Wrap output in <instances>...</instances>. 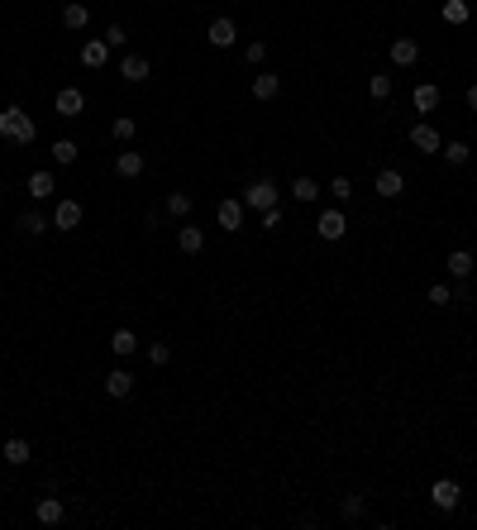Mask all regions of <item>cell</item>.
<instances>
[{
    "instance_id": "5",
    "label": "cell",
    "mask_w": 477,
    "mask_h": 530,
    "mask_svg": "<svg viewBox=\"0 0 477 530\" xmlns=\"http://www.w3.org/2000/svg\"><path fill=\"white\" fill-rule=\"evenodd\" d=\"M215 220H220V229H243V201H220L215 206Z\"/></svg>"
},
{
    "instance_id": "29",
    "label": "cell",
    "mask_w": 477,
    "mask_h": 530,
    "mask_svg": "<svg viewBox=\"0 0 477 530\" xmlns=\"http://www.w3.org/2000/svg\"><path fill=\"white\" fill-rule=\"evenodd\" d=\"M167 210H172V215H187V210H191V192H172V196H167Z\"/></svg>"
},
{
    "instance_id": "18",
    "label": "cell",
    "mask_w": 477,
    "mask_h": 530,
    "mask_svg": "<svg viewBox=\"0 0 477 530\" xmlns=\"http://www.w3.org/2000/svg\"><path fill=\"white\" fill-rule=\"evenodd\" d=\"M110 349L120 353V358H129V353L139 349V339H134V330H115V335H110Z\"/></svg>"
},
{
    "instance_id": "28",
    "label": "cell",
    "mask_w": 477,
    "mask_h": 530,
    "mask_svg": "<svg viewBox=\"0 0 477 530\" xmlns=\"http://www.w3.org/2000/svg\"><path fill=\"white\" fill-rule=\"evenodd\" d=\"M444 19H449V24H468V0H449Z\"/></svg>"
},
{
    "instance_id": "12",
    "label": "cell",
    "mask_w": 477,
    "mask_h": 530,
    "mask_svg": "<svg viewBox=\"0 0 477 530\" xmlns=\"http://www.w3.org/2000/svg\"><path fill=\"white\" fill-rule=\"evenodd\" d=\"M120 77H125V81H143V77H148V58H143V53H129L125 63H120Z\"/></svg>"
},
{
    "instance_id": "3",
    "label": "cell",
    "mask_w": 477,
    "mask_h": 530,
    "mask_svg": "<svg viewBox=\"0 0 477 530\" xmlns=\"http://www.w3.org/2000/svg\"><path fill=\"white\" fill-rule=\"evenodd\" d=\"M458 497H463V492H458V482H454V478H439L434 487H429V502H434L439 511H454V506H458Z\"/></svg>"
},
{
    "instance_id": "2",
    "label": "cell",
    "mask_w": 477,
    "mask_h": 530,
    "mask_svg": "<svg viewBox=\"0 0 477 530\" xmlns=\"http://www.w3.org/2000/svg\"><path fill=\"white\" fill-rule=\"evenodd\" d=\"M243 206H253V210H272V206H277V187H272V182H263V177H258L253 187H248V192H243Z\"/></svg>"
},
{
    "instance_id": "15",
    "label": "cell",
    "mask_w": 477,
    "mask_h": 530,
    "mask_svg": "<svg viewBox=\"0 0 477 530\" xmlns=\"http://www.w3.org/2000/svg\"><path fill=\"white\" fill-rule=\"evenodd\" d=\"M105 392H110V397H129V392H134V378H129V368H115L110 378H105Z\"/></svg>"
},
{
    "instance_id": "27",
    "label": "cell",
    "mask_w": 477,
    "mask_h": 530,
    "mask_svg": "<svg viewBox=\"0 0 477 530\" xmlns=\"http://www.w3.org/2000/svg\"><path fill=\"white\" fill-rule=\"evenodd\" d=\"M53 162H77V144H72V139H58V144H53Z\"/></svg>"
},
{
    "instance_id": "32",
    "label": "cell",
    "mask_w": 477,
    "mask_h": 530,
    "mask_svg": "<svg viewBox=\"0 0 477 530\" xmlns=\"http://www.w3.org/2000/svg\"><path fill=\"white\" fill-rule=\"evenodd\" d=\"M330 196H334V201H349V196H353L349 177H334V182H330Z\"/></svg>"
},
{
    "instance_id": "26",
    "label": "cell",
    "mask_w": 477,
    "mask_h": 530,
    "mask_svg": "<svg viewBox=\"0 0 477 530\" xmlns=\"http://www.w3.org/2000/svg\"><path fill=\"white\" fill-rule=\"evenodd\" d=\"M19 229H24V234H43L48 220L38 215V210H24V215H19Z\"/></svg>"
},
{
    "instance_id": "36",
    "label": "cell",
    "mask_w": 477,
    "mask_h": 530,
    "mask_svg": "<svg viewBox=\"0 0 477 530\" xmlns=\"http://www.w3.org/2000/svg\"><path fill=\"white\" fill-rule=\"evenodd\" d=\"M439 153H444L454 167H458V162H468V144H449V148H439Z\"/></svg>"
},
{
    "instance_id": "34",
    "label": "cell",
    "mask_w": 477,
    "mask_h": 530,
    "mask_svg": "<svg viewBox=\"0 0 477 530\" xmlns=\"http://www.w3.org/2000/svg\"><path fill=\"white\" fill-rule=\"evenodd\" d=\"M429 301H434V306H449V301H454V291H449L444 282H429Z\"/></svg>"
},
{
    "instance_id": "13",
    "label": "cell",
    "mask_w": 477,
    "mask_h": 530,
    "mask_svg": "<svg viewBox=\"0 0 477 530\" xmlns=\"http://www.w3.org/2000/svg\"><path fill=\"white\" fill-rule=\"evenodd\" d=\"M177 249H182V254H201V249H206V234H201L196 225H182V234H177Z\"/></svg>"
},
{
    "instance_id": "19",
    "label": "cell",
    "mask_w": 477,
    "mask_h": 530,
    "mask_svg": "<svg viewBox=\"0 0 477 530\" xmlns=\"http://www.w3.org/2000/svg\"><path fill=\"white\" fill-rule=\"evenodd\" d=\"M5 459H10V464H29V440L10 435V440H5Z\"/></svg>"
},
{
    "instance_id": "40",
    "label": "cell",
    "mask_w": 477,
    "mask_h": 530,
    "mask_svg": "<svg viewBox=\"0 0 477 530\" xmlns=\"http://www.w3.org/2000/svg\"><path fill=\"white\" fill-rule=\"evenodd\" d=\"M468 105H473V110H477V86H468Z\"/></svg>"
},
{
    "instance_id": "10",
    "label": "cell",
    "mask_w": 477,
    "mask_h": 530,
    "mask_svg": "<svg viewBox=\"0 0 477 530\" xmlns=\"http://www.w3.org/2000/svg\"><path fill=\"white\" fill-rule=\"evenodd\" d=\"M210 43H215V48H234L238 43L234 19H215V24H210Z\"/></svg>"
},
{
    "instance_id": "9",
    "label": "cell",
    "mask_w": 477,
    "mask_h": 530,
    "mask_svg": "<svg viewBox=\"0 0 477 530\" xmlns=\"http://www.w3.org/2000/svg\"><path fill=\"white\" fill-rule=\"evenodd\" d=\"M81 225V206L77 201H58V210H53V229H77Z\"/></svg>"
},
{
    "instance_id": "20",
    "label": "cell",
    "mask_w": 477,
    "mask_h": 530,
    "mask_svg": "<svg viewBox=\"0 0 477 530\" xmlns=\"http://www.w3.org/2000/svg\"><path fill=\"white\" fill-rule=\"evenodd\" d=\"M115 172H120V177H139L143 172V153H120V158H115Z\"/></svg>"
},
{
    "instance_id": "8",
    "label": "cell",
    "mask_w": 477,
    "mask_h": 530,
    "mask_svg": "<svg viewBox=\"0 0 477 530\" xmlns=\"http://www.w3.org/2000/svg\"><path fill=\"white\" fill-rule=\"evenodd\" d=\"M401 192H406V177H401L397 167H382V172H377V196L392 201V196H401Z\"/></svg>"
},
{
    "instance_id": "39",
    "label": "cell",
    "mask_w": 477,
    "mask_h": 530,
    "mask_svg": "<svg viewBox=\"0 0 477 530\" xmlns=\"http://www.w3.org/2000/svg\"><path fill=\"white\" fill-rule=\"evenodd\" d=\"M268 58V43H248V63H263Z\"/></svg>"
},
{
    "instance_id": "35",
    "label": "cell",
    "mask_w": 477,
    "mask_h": 530,
    "mask_svg": "<svg viewBox=\"0 0 477 530\" xmlns=\"http://www.w3.org/2000/svg\"><path fill=\"white\" fill-rule=\"evenodd\" d=\"M148 358H153V363L162 368V363L172 358V344H162V339H158V344H148Z\"/></svg>"
},
{
    "instance_id": "14",
    "label": "cell",
    "mask_w": 477,
    "mask_h": 530,
    "mask_svg": "<svg viewBox=\"0 0 477 530\" xmlns=\"http://www.w3.org/2000/svg\"><path fill=\"white\" fill-rule=\"evenodd\" d=\"M33 516H38L43 526H58V521H63V502H58V497H38V506H33Z\"/></svg>"
},
{
    "instance_id": "7",
    "label": "cell",
    "mask_w": 477,
    "mask_h": 530,
    "mask_svg": "<svg viewBox=\"0 0 477 530\" xmlns=\"http://www.w3.org/2000/svg\"><path fill=\"white\" fill-rule=\"evenodd\" d=\"M411 144L420 148V153H439V148H444V144H439V129H434V125H415V129H411Z\"/></svg>"
},
{
    "instance_id": "6",
    "label": "cell",
    "mask_w": 477,
    "mask_h": 530,
    "mask_svg": "<svg viewBox=\"0 0 477 530\" xmlns=\"http://www.w3.org/2000/svg\"><path fill=\"white\" fill-rule=\"evenodd\" d=\"M105 58H110V43H105V38H86V43H81V67H105Z\"/></svg>"
},
{
    "instance_id": "4",
    "label": "cell",
    "mask_w": 477,
    "mask_h": 530,
    "mask_svg": "<svg viewBox=\"0 0 477 530\" xmlns=\"http://www.w3.org/2000/svg\"><path fill=\"white\" fill-rule=\"evenodd\" d=\"M320 239H344V229H349V220H344V210H325V215H320Z\"/></svg>"
},
{
    "instance_id": "31",
    "label": "cell",
    "mask_w": 477,
    "mask_h": 530,
    "mask_svg": "<svg viewBox=\"0 0 477 530\" xmlns=\"http://www.w3.org/2000/svg\"><path fill=\"white\" fill-rule=\"evenodd\" d=\"M339 516L358 521V516H363V497H344V502H339Z\"/></svg>"
},
{
    "instance_id": "1",
    "label": "cell",
    "mask_w": 477,
    "mask_h": 530,
    "mask_svg": "<svg viewBox=\"0 0 477 530\" xmlns=\"http://www.w3.org/2000/svg\"><path fill=\"white\" fill-rule=\"evenodd\" d=\"M33 120L19 105H10V110H0V139H15V144H33Z\"/></svg>"
},
{
    "instance_id": "38",
    "label": "cell",
    "mask_w": 477,
    "mask_h": 530,
    "mask_svg": "<svg viewBox=\"0 0 477 530\" xmlns=\"http://www.w3.org/2000/svg\"><path fill=\"white\" fill-rule=\"evenodd\" d=\"M263 229H282V210H277V206L263 210Z\"/></svg>"
},
{
    "instance_id": "25",
    "label": "cell",
    "mask_w": 477,
    "mask_h": 530,
    "mask_svg": "<svg viewBox=\"0 0 477 530\" xmlns=\"http://www.w3.org/2000/svg\"><path fill=\"white\" fill-rule=\"evenodd\" d=\"M291 196H296V201H315L320 187L310 182V177H296V182H291Z\"/></svg>"
},
{
    "instance_id": "22",
    "label": "cell",
    "mask_w": 477,
    "mask_h": 530,
    "mask_svg": "<svg viewBox=\"0 0 477 530\" xmlns=\"http://www.w3.org/2000/svg\"><path fill=\"white\" fill-rule=\"evenodd\" d=\"M434 105H439V86H429V81H425V86H415V110H434Z\"/></svg>"
},
{
    "instance_id": "33",
    "label": "cell",
    "mask_w": 477,
    "mask_h": 530,
    "mask_svg": "<svg viewBox=\"0 0 477 530\" xmlns=\"http://www.w3.org/2000/svg\"><path fill=\"white\" fill-rule=\"evenodd\" d=\"M110 129H115V139H120V144H125V139H134V120H129V115H120Z\"/></svg>"
},
{
    "instance_id": "11",
    "label": "cell",
    "mask_w": 477,
    "mask_h": 530,
    "mask_svg": "<svg viewBox=\"0 0 477 530\" xmlns=\"http://www.w3.org/2000/svg\"><path fill=\"white\" fill-rule=\"evenodd\" d=\"M415 58H420V43H415V38H392V63L397 67H411Z\"/></svg>"
},
{
    "instance_id": "23",
    "label": "cell",
    "mask_w": 477,
    "mask_h": 530,
    "mask_svg": "<svg viewBox=\"0 0 477 530\" xmlns=\"http://www.w3.org/2000/svg\"><path fill=\"white\" fill-rule=\"evenodd\" d=\"M86 19H91V10H86V5H77V0L63 10V24H67V29H86Z\"/></svg>"
},
{
    "instance_id": "37",
    "label": "cell",
    "mask_w": 477,
    "mask_h": 530,
    "mask_svg": "<svg viewBox=\"0 0 477 530\" xmlns=\"http://www.w3.org/2000/svg\"><path fill=\"white\" fill-rule=\"evenodd\" d=\"M105 43H110V48H125V29L110 24V29H105Z\"/></svg>"
},
{
    "instance_id": "21",
    "label": "cell",
    "mask_w": 477,
    "mask_h": 530,
    "mask_svg": "<svg viewBox=\"0 0 477 530\" xmlns=\"http://www.w3.org/2000/svg\"><path fill=\"white\" fill-rule=\"evenodd\" d=\"M81 105H86V100H81V91H72V86H67V91H58V115H81Z\"/></svg>"
},
{
    "instance_id": "24",
    "label": "cell",
    "mask_w": 477,
    "mask_h": 530,
    "mask_svg": "<svg viewBox=\"0 0 477 530\" xmlns=\"http://www.w3.org/2000/svg\"><path fill=\"white\" fill-rule=\"evenodd\" d=\"M449 273H454V277H473V254L454 249V254H449Z\"/></svg>"
},
{
    "instance_id": "16",
    "label": "cell",
    "mask_w": 477,
    "mask_h": 530,
    "mask_svg": "<svg viewBox=\"0 0 477 530\" xmlns=\"http://www.w3.org/2000/svg\"><path fill=\"white\" fill-rule=\"evenodd\" d=\"M277 91H282V81L272 77V72H263V77H253V96H258V100H272V96H277Z\"/></svg>"
},
{
    "instance_id": "30",
    "label": "cell",
    "mask_w": 477,
    "mask_h": 530,
    "mask_svg": "<svg viewBox=\"0 0 477 530\" xmlns=\"http://www.w3.org/2000/svg\"><path fill=\"white\" fill-rule=\"evenodd\" d=\"M367 91H372V100H387V96H392V77H372V81H367Z\"/></svg>"
},
{
    "instance_id": "17",
    "label": "cell",
    "mask_w": 477,
    "mask_h": 530,
    "mask_svg": "<svg viewBox=\"0 0 477 530\" xmlns=\"http://www.w3.org/2000/svg\"><path fill=\"white\" fill-rule=\"evenodd\" d=\"M53 192H58V187H53V177H48V172H33L29 177V196H33V201H48Z\"/></svg>"
}]
</instances>
